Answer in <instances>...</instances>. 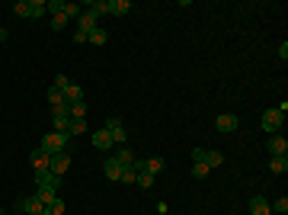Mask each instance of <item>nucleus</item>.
Returning <instances> with one entry per match:
<instances>
[{"instance_id": "nucleus-30", "label": "nucleus", "mask_w": 288, "mask_h": 215, "mask_svg": "<svg viewBox=\"0 0 288 215\" xmlns=\"http://www.w3.org/2000/svg\"><path fill=\"white\" fill-rule=\"evenodd\" d=\"M80 10H83L80 4H64V10H61V13H64L67 20H77V16H80Z\"/></svg>"}, {"instance_id": "nucleus-2", "label": "nucleus", "mask_w": 288, "mask_h": 215, "mask_svg": "<svg viewBox=\"0 0 288 215\" xmlns=\"http://www.w3.org/2000/svg\"><path fill=\"white\" fill-rule=\"evenodd\" d=\"M13 13L23 16V20H39V16L45 13V0H16Z\"/></svg>"}, {"instance_id": "nucleus-22", "label": "nucleus", "mask_w": 288, "mask_h": 215, "mask_svg": "<svg viewBox=\"0 0 288 215\" xmlns=\"http://www.w3.org/2000/svg\"><path fill=\"white\" fill-rule=\"evenodd\" d=\"M48 103H51V109H67V100L61 90H48Z\"/></svg>"}, {"instance_id": "nucleus-21", "label": "nucleus", "mask_w": 288, "mask_h": 215, "mask_svg": "<svg viewBox=\"0 0 288 215\" xmlns=\"http://www.w3.org/2000/svg\"><path fill=\"white\" fill-rule=\"evenodd\" d=\"M36 196H39V202H42V205H51V202L58 199V193H55V190H48V186H36Z\"/></svg>"}, {"instance_id": "nucleus-33", "label": "nucleus", "mask_w": 288, "mask_h": 215, "mask_svg": "<svg viewBox=\"0 0 288 215\" xmlns=\"http://www.w3.org/2000/svg\"><path fill=\"white\" fill-rule=\"evenodd\" d=\"M135 183H138V186H144V190H151V186H154V177H151V174H138V177H135Z\"/></svg>"}, {"instance_id": "nucleus-34", "label": "nucleus", "mask_w": 288, "mask_h": 215, "mask_svg": "<svg viewBox=\"0 0 288 215\" xmlns=\"http://www.w3.org/2000/svg\"><path fill=\"white\" fill-rule=\"evenodd\" d=\"M119 125H122L119 116H106V119H103V128H106V132H112V128H119Z\"/></svg>"}, {"instance_id": "nucleus-17", "label": "nucleus", "mask_w": 288, "mask_h": 215, "mask_svg": "<svg viewBox=\"0 0 288 215\" xmlns=\"http://www.w3.org/2000/svg\"><path fill=\"white\" fill-rule=\"evenodd\" d=\"M202 164H205L208 170H215V167L224 164V154H221V151H205V161H202Z\"/></svg>"}, {"instance_id": "nucleus-27", "label": "nucleus", "mask_w": 288, "mask_h": 215, "mask_svg": "<svg viewBox=\"0 0 288 215\" xmlns=\"http://www.w3.org/2000/svg\"><path fill=\"white\" fill-rule=\"evenodd\" d=\"M64 212H67V209H64V202L55 199L51 205H45V212H42V215H64Z\"/></svg>"}, {"instance_id": "nucleus-25", "label": "nucleus", "mask_w": 288, "mask_h": 215, "mask_svg": "<svg viewBox=\"0 0 288 215\" xmlns=\"http://www.w3.org/2000/svg\"><path fill=\"white\" fill-rule=\"evenodd\" d=\"M269 170H272V174H285V170H288V154H285V158H272V161H269Z\"/></svg>"}, {"instance_id": "nucleus-23", "label": "nucleus", "mask_w": 288, "mask_h": 215, "mask_svg": "<svg viewBox=\"0 0 288 215\" xmlns=\"http://www.w3.org/2000/svg\"><path fill=\"white\" fill-rule=\"evenodd\" d=\"M67 116L71 119H86V103L80 100V103H71V106H67Z\"/></svg>"}, {"instance_id": "nucleus-29", "label": "nucleus", "mask_w": 288, "mask_h": 215, "mask_svg": "<svg viewBox=\"0 0 288 215\" xmlns=\"http://www.w3.org/2000/svg\"><path fill=\"white\" fill-rule=\"evenodd\" d=\"M208 174H212V170H208L202 161H196V164H192V177H196V180H205Z\"/></svg>"}, {"instance_id": "nucleus-11", "label": "nucleus", "mask_w": 288, "mask_h": 215, "mask_svg": "<svg viewBox=\"0 0 288 215\" xmlns=\"http://www.w3.org/2000/svg\"><path fill=\"white\" fill-rule=\"evenodd\" d=\"M93 148H100V151L112 148V135L106 132V128H96V132H93Z\"/></svg>"}, {"instance_id": "nucleus-6", "label": "nucleus", "mask_w": 288, "mask_h": 215, "mask_svg": "<svg viewBox=\"0 0 288 215\" xmlns=\"http://www.w3.org/2000/svg\"><path fill=\"white\" fill-rule=\"evenodd\" d=\"M29 164H32V170H36V174H45V170L51 167V158H48L45 151H39V148H36V151L29 154Z\"/></svg>"}, {"instance_id": "nucleus-37", "label": "nucleus", "mask_w": 288, "mask_h": 215, "mask_svg": "<svg viewBox=\"0 0 288 215\" xmlns=\"http://www.w3.org/2000/svg\"><path fill=\"white\" fill-rule=\"evenodd\" d=\"M74 42H77V45H83V42H86V32L77 29V32H74Z\"/></svg>"}, {"instance_id": "nucleus-12", "label": "nucleus", "mask_w": 288, "mask_h": 215, "mask_svg": "<svg viewBox=\"0 0 288 215\" xmlns=\"http://www.w3.org/2000/svg\"><path fill=\"white\" fill-rule=\"evenodd\" d=\"M250 212H253V215H272L269 199H266V196H253V199H250Z\"/></svg>"}, {"instance_id": "nucleus-9", "label": "nucleus", "mask_w": 288, "mask_h": 215, "mask_svg": "<svg viewBox=\"0 0 288 215\" xmlns=\"http://www.w3.org/2000/svg\"><path fill=\"white\" fill-rule=\"evenodd\" d=\"M36 186H48V190H55V193H58L61 177H58V174H51V170H45V174H36Z\"/></svg>"}, {"instance_id": "nucleus-3", "label": "nucleus", "mask_w": 288, "mask_h": 215, "mask_svg": "<svg viewBox=\"0 0 288 215\" xmlns=\"http://www.w3.org/2000/svg\"><path fill=\"white\" fill-rule=\"evenodd\" d=\"M282 125H285V113L282 109H266L263 113V132H269V135H278L282 132Z\"/></svg>"}, {"instance_id": "nucleus-26", "label": "nucleus", "mask_w": 288, "mask_h": 215, "mask_svg": "<svg viewBox=\"0 0 288 215\" xmlns=\"http://www.w3.org/2000/svg\"><path fill=\"white\" fill-rule=\"evenodd\" d=\"M90 13H96V16H103V13H109V0H96V4H90L86 7Z\"/></svg>"}, {"instance_id": "nucleus-14", "label": "nucleus", "mask_w": 288, "mask_h": 215, "mask_svg": "<svg viewBox=\"0 0 288 215\" xmlns=\"http://www.w3.org/2000/svg\"><path fill=\"white\" fill-rule=\"evenodd\" d=\"M55 132H67V125H71V116H67V109H55Z\"/></svg>"}, {"instance_id": "nucleus-7", "label": "nucleus", "mask_w": 288, "mask_h": 215, "mask_svg": "<svg viewBox=\"0 0 288 215\" xmlns=\"http://www.w3.org/2000/svg\"><path fill=\"white\" fill-rule=\"evenodd\" d=\"M96 20H100V16H96V13H90V10H80V16H77V29L90 36V32L96 29V26H100Z\"/></svg>"}, {"instance_id": "nucleus-5", "label": "nucleus", "mask_w": 288, "mask_h": 215, "mask_svg": "<svg viewBox=\"0 0 288 215\" xmlns=\"http://www.w3.org/2000/svg\"><path fill=\"white\" fill-rule=\"evenodd\" d=\"M237 125H240V119L234 116V113H221V116L215 119V128H218V132H224V135H228V132H237Z\"/></svg>"}, {"instance_id": "nucleus-18", "label": "nucleus", "mask_w": 288, "mask_h": 215, "mask_svg": "<svg viewBox=\"0 0 288 215\" xmlns=\"http://www.w3.org/2000/svg\"><path fill=\"white\" fill-rule=\"evenodd\" d=\"M163 167H167V161H163V158H147V161H144V170H147L151 177H157Z\"/></svg>"}, {"instance_id": "nucleus-28", "label": "nucleus", "mask_w": 288, "mask_h": 215, "mask_svg": "<svg viewBox=\"0 0 288 215\" xmlns=\"http://www.w3.org/2000/svg\"><path fill=\"white\" fill-rule=\"evenodd\" d=\"M269 209H272V215H285V212H288V199H285V196H282V199L269 202Z\"/></svg>"}, {"instance_id": "nucleus-4", "label": "nucleus", "mask_w": 288, "mask_h": 215, "mask_svg": "<svg viewBox=\"0 0 288 215\" xmlns=\"http://www.w3.org/2000/svg\"><path fill=\"white\" fill-rule=\"evenodd\" d=\"M67 167H71V154L67 151H58V154H51V174H58V177H64L67 174Z\"/></svg>"}, {"instance_id": "nucleus-35", "label": "nucleus", "mask_w": 288, "mask_h": 215, "mask_svg": "<svg viewBox=\"0 0 288 215\" xmlns=\"http://www.w3.org/2000/svg\"><path fill=\"white\" fill-rule=\"evenodd\" d=\"M67 84H71V81H67V74H58V77H55V87H51V90H61V93H64Z\"/></svg>"}, {"instance_id": "nucleus-13", "label": "nucleus", "mask_w": 288, "mask_h": 215, "mask_svg": "<svg viewBox=\"0 0 288 215\" xmlns=\"http://www.w3.org/2000/svg\"><path fill=\"white\" fill-rule=\"evenodd\" d=\"M103 174H106V180H119L122 177V164H119L116 158H109L106 164H103Z\"/></svg>"}, {"instance_id": "nucleus-38", "label": "nucleus", "mask_w": 288, "mask_h": 215, "mask_svg": "<svg viewBox=\"0 0 288 215\" xmlns=\"http://www.w3.org/2000/svg\"><path fill=\"white\" fill-rule=\"evenodd\" d=\"M0 215H4V209H0Z\"/></svg>"}, {"instance_id": "nucleus-31", "label": "nucleus", "mask_w": 288, "mask_h": 215, "mask_svg": "<svg viewBox=\"0 0 288 215\" xmlns=\"http://www.w3.org/2000/svg\"><path fill=\"white\" fill-rule=\"evenodd\" d=\"M135 177H138V174H135V170H132V167H122V177H119V183H125V186H132V183H135Z\"/></svg>"}, {"instance_id": "nucleus-15", "label": "nucleus", "mask_w": 288, "mask_h": 215, "mask_svg": "<svg viewBox=\"0 0 288 215\" xmlns=\"http://www.w3.org/2000/svg\"><path fill=\"white\" fill-rule=\"evenodd\" d=\"M132 10V0H109V13L112 16H125Z\"/></svg>"}, {"instance_id": "nucleus-16", "label": "nucleus", "mask_w": 288, "mask_h": 215, "mask_svg": "<svg viewBox=\"0 0 288 215\" xmlns=\"http://www.w3.org/2000/svg\"><path fill=\"white\" fill-rule=\"evenodd\" d=\"M112 158H116V161H119V164H122V167H132V161H135V154H132V148H128V145H122V148H119L116 154H112Z\"/></svg>"}, {"instance_id": "nucleus-8", "label": "nucleus", "mask_w": 288, "mask_h": 215, "mask_svg": "<svg viewBox=\"0 0 288 215\" xmlns=\"http://www.w3.org/2000/svg\"><path fill=\"white\" fill-rule=\"evenodd\" d=\"M20 209H23V212H29V215H42V212H45V205H42V202H39V196L32 193V196H26V199H20Z\"/></svg>"}, {"instance_id": "nucleus-1", "label": "nucleus", "mask_w": 288, "mask_h": 215, "mask_svg": "<svg viewBox=\"0 0 288 215\" xmlns=\"http://www.w3.org/2000/svg\"><path fill=\"white\" fill-rule=\"evenodd\" d=\"M67 141H71V135H67V132H48L45 138H42L39 151H45L51 158V154H58V151H67Z\"/></svg>"}, {"instance_id": "nucleus-24", "label": "nucleus", "mask_w": 288, "mask_h": 215, "mask_svg": "<svg viewBox=\"0 0 288 215\" xmlns=\"http://www.w3.org/2000/svg\"><path fill=\"white\" fill-rule=\"evenodd\" d=\"M106 29H103V26H96V29L90 32V36H86V42H93V45H106Z\"/></svg>"}, {"instance_id": "nucleus-32", "label": "nucleus", "mask_w": 288, "mask_h": 215, "mask_svg": "<svg viewBox=\"0 0 288 215\" xmlns=\"http://www.w3.org/2000/svg\"><path fill=\"white\" fill-rule=\"evenodd\" d=\"M64 26H67V16H64V13H55V16H51V29H55V32H61Z\"/></svg>"}, {"instance_id": "nucleus-19", "label": "nucleus", "mask_w": 288, "mask_h": 215, "mask_svg": "<svg viewBox=\"0 0 288 215\" xmlns=\"http://www.w3.org/2000/svg\"><path fill=\"white\" fill-rule=\"evenodd\" d=\"M90 128H86V119H71V125H67V135L77 138V135H86Z\"/></svg>"}, {"instance_id": "nucleus-10", "label": "nucleus", "mask_w": 288, "mask_h": 215, "mask_svg": "<svg viewBox=\"0 0 288 215\" xmlns=\"http://www.w3.org/2000/svg\"><path fill=\"white\" fill-rule=\"evenodd\" d=\"M269 154H272V158H285L288 154V138H282V135L269 138Z\"/></svg>"}, {"instance_id": "nucleus-20", "label": "nucleus", "mask_w": 288, "mask_h": 215, "mask_svg": "<svg viewBox=\"0 0 288 215\" xmlns=\"http://www.w3.org/2000/svg\"><path fill=\"white\" fill-rule=\"evenodd\" d=\"M64 100H67V106H71V103H80V100H83V87H77V84H67Z\"/></svg>"}, {"instance_id": "nucleus-36", "label": "nucleus", "mask_w": 288, "mask_h": 215, "mask_svg": "<svg viewBox=\"0 0 288 215\" xmlns=\"http://www.w3.org/2000/svg\"><path fill=\"white\" fill-rule=\"evenodd\" d=\"M45 10H51V16H55V13L64 10V4H61V0H51V4H45Z\"/></svg>"}]
</instances>
